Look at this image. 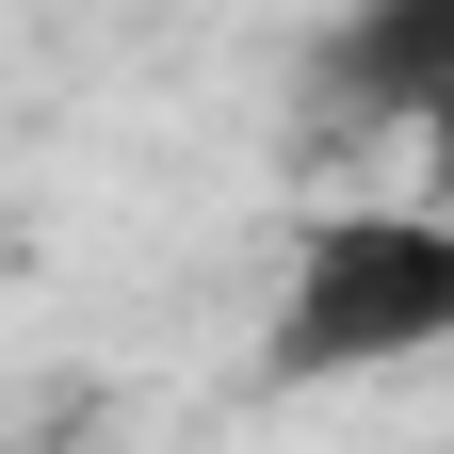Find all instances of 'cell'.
<instances>
[{
	"label": "cell",
	"mask_w": 454,
	"mask_h": 454,
	"mask_svg": "<svg viewBox=\"0 0 454 454\" xmlns=\"http://www.w3.org/2000/svg\"><path fill=\"white\" fill-rule=\"evenodd\" d=\"M454 357V211H325L260 325V389H357Z\"/></svg>",
	"instance_id": "1"
},
{
	"label": "cell",
	"mask_w": 454,
	"mask_h": 454,
	"mask_svg": "<svg viewBox=\"0 0 454 454\" xmlns=\"http://www.w3.org/2000/svg\"><path fill=\"white\" fill-rule=\"evenodd\" d=\"M309 98L325 130H422L454 98V0H340L309 49Z\"/></svg>",
	"instance_id": "2"
},
{
	"label": "cell",
	"mask_w": 454,
	"mask_h": 454,
	"mask_svg": "<svg viewBox=\"0 0 454 454\" xmlns=\"http://www.w3.org/2000/svg\"><path fill=\"white\" fill-rule=\"evenodd\" d=\"M422 162H438V179H454V98H438V114H422Z\"/></svg>",
	"instance_id": "3"
}]
</instances>
